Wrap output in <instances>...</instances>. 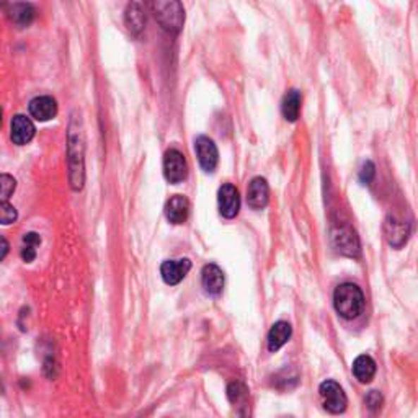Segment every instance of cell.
Instances as JSON below:
<instances>
[{
    "label": "cell",
    "instance_id": "ac0fdd59",
    "mask_svg": "<svg viewBox=\"0 0 418 418\" xmlns=\"http://www.w3.org/2000/svg\"><path fill=\"white\" fill-rule=\"evenodd\" d=\"M8 18L13 25H17L20 28L30 27L35 20V8L32 4L28 2H17L13 4L8 10Z\"/></svg>",
    "mask_w": 418,
    "mask_h": 418
},
{
    "label": "cell",
    "instance_id": "2e32d148",
    "mask_svg": "<svg viewBox=\"0 0 418 418\" xmlns=\"http://www.w3.org/2000/svg\"><path fill=\"white\" fill-rule=\"evenodd\" d=\"M291 333H293V328L288 322L280 321L273 324L270 332H268V350H270L271 353L281 350L288 342H290Z\"/></svg>",
    "mask_w": 418,
    "mask_h": 418
},
{
    "label": "cell",
    "instance_id": "3957f363",
    "mask_svg": "<svg viewBox=\"0 0 418 418\" xmlns=\"http://www.w3.org/2000/svg\"><path fill=\"white\" fill-rule=\"evenodd\" d=\"M69 167H70V185L74 190L84 187V134L74 123H70L69 131Z\"/></svg>",
    "mask_w": 418,
    "mask_h": 418
},
{
    "label": "cell",
    "instance_id": "52a82bcc",
    "mask_svg": "<svg viewBox=\"0 0 418 418\" xmlns=\"http://www.w3.org/2000/svg\"><path fill=\"white\" fill-rule=\"evenodd\" d=\"M164 175L167 182L177 185L182 183L188 175V165L185 156L177 149H170L164 156Z\"/></svg>",
    "mask_w": 418,
    "mask_h": 418
},
{
    "label": "cell",
    "instance_id": "7c38bea8",
    "mask_svg": "<svg viewBox=\"0 0 418 418\" xmlns=\"http://www.w3.org/2000/svg\"><path fill=\"white\" fill-rule=\"evenodd\" d=\"M270 199V188L265 178L255 177L249 183V190H247V203L252 209H263L268 204Z\"/></svg>",
    "mask_w": 418,
    "mask_h": 418
},
{
    "label": "cell",
    "instance_id": "cb8c5ba5",
    "mask_svg": "<svg viewBox=\"0 0 418 418\" xmlns=\"http://www.w3.org/2000/svg\"><path fill=\"white\" fill-rule=\"evenodd\" d=\"M364 402H366V405H368L369 410L376 412V410H379L381 407H383L384 399H383V395H381L378 391H371V392H368V395L364 397Z\"/></svg>",
    "mask_w": 418,
    "mask_h": 418
},
{
    "label": "cell",
    "instance_id": "7a4b0ae2",
    "mask_svg": "<svg viewBox=\"0 0 418 418\" xmlns=\"http://www.w3.org/2000/svg\"><path fill=\"white\" fill-rule=\"evenodd\" d=\"M333 306L340 317L353 321L363 312L364 294L361 288L353 285V283H343L333 293Z\"/></svg>",
    "mask_w": 418,
    "mask_h": 418
},
{
    "label": "cell",
    "instance_id": "4316f807",
    "mask_svg": "<svg viewBox=\"0 0 418 418\" xmlns=\"http://www.w3.org/2000/svg\"><path fill=\"white\" fill-rule=\"evenodd\" d=\"M23 244L39 247L41 245V237H39V234H36V232H28V234H25V237H23Z\"/></svg>",
    "mask_w": 418,
    "mask_h": 418
},
{
    "label": "cell",
    "instance_id": "83f0119b",
    "mask_svg": "<svg viewBox=\"0 0 418 418\" xmlns=\"http://www.w3.org/2000/svg\"><path fill=\"white\" fill-rule=\"evenodd\" d=\"M2 244H4V254H2V258H5V255H7V252H8V244H7V240H5V239H2Z\"/></svg>",
    "mask_w": 418,
    "mask_h": 418
},
{
    "label": "cell",
    "instance_id": "ffe728a7",
    "mask_svg": "<svg viewBox=\"0 0 418 418\" xmlns=\"http://www.w3.org/2000/svg\"><path fill=\"white\" fill-rule=\"evenodd\" d=\"M301 94L296 89H291L288 94L283 98V103H281V113L283 116H285L286 121L294 123L297 121L299 115H301Z\"/></svg>",
    "mask_w": 418,
    "mask_h": 418
},
{
    "label": "cell",
    "instance_id": "e0dca14e",
    "mask_svg": "<svg viewBox=\"0 0 418 418\" xmlns=\"http://www.w3.org/2000/svg\"><path fill=\"white\" fill-rule=\"evenodd\" d=\"M125 23L129 33L134 36H139L144 32V27H146V13L141 5L137 2H129L125 10Z\"/></svg>",
    "mask_w": 418,
    "mask_h": 418
},
{
    "label": "cell",
    "instance_id": "8992f818",
    "mask_svg": "<svg viewBox=\"0 0 418 418\" xmlns=\"http://www.w3.org/2000/svg\"><path fill=\"white\" fill-rule=\"evenodd\" d=\"M319 392H321L324 407L330 414H342L347 409V394H345L342 386L338 383H335V381H324L321 387H319Z\"/></svg>",
    "mask_w": 418,
    "mask_h": 418
},
{
    "label": "cell",
    "instance_id": "5bb4252c",
    "mask_svg": "<svg viewBox=\"0 0 418 418\" xmlns=\"http://www.w3.org/2000/svg\"><path fill=\"white\" fill-rule=\"evenodd\" d=\"M190 216V201L182 195H175L165 204V218L172 224L187 223Z\"/></svg>",
    "mask_w": 418,
    "mask_h": 418
},
{
    "label": "cell",
    "instance_id": "8fae6325",
    "mask_svg": "<svg viewBox=\"0 0 418 418\" xmlns=\"http://www.w3.org/2000/svg\"><path fill=\"white\" fill-rule=\"evenodd\" d=\"M35 125L32 120L23 115H15L12 118V125H10V137L17 146H25L35 137Z\"/></svg>",
    "mask_w": 418,
    "mask_h": 418
},
{
    "label": "cell",
    "instance_id": "6da1fadb",
    "mask_svg": "<svg viewBox=\"0 0 418 418\" xmlns=\"http://www.w3.org/2000/svg\"><path fill=\"white\" fill-rule=\"evenodd\" d=\"M157 23L168 33H178L185 23V10L180 0H146Z\"/></svg>",
    "mask_w": 418,
    "mask_h": 418
},
{
    "label": "cell",
    "instance_id": "484cf974",
    "mask_svg": "<svg viewBox=\"0 0 418 418\" xmlns=\"http://www.w3.org/2000/svg\"><path fill=\"white\" fill-rule=\"evenodd\" d=\"M22 258L27 263H32L35 260V258H36V247L35 245H30V244H23Z\"/></svg>",
    "mask_w": 418,
    "mask_h": 418
},
{
    "label": "cell",
    "instance_id": "7402d4cb",
    "mask_svg": "<svg viewBox=\"0 0 418 418\" xmlns=\"http://www.w3.org/2000/svg\"><path fill=\"white\" fill-rule=\"evenodd\" d=\"M376 177V165L371 161H366L363 165H361L359 172H358V178L363 185H369L373 182Z\"/></svg>",
    "mask_w": 418,
    "mask_h": 418
},
{
    "label": "cell",
    "instance_id": "5b68a950",
    "mask_svg": "<svg viewBox=\"0 0 418 418\" xmlns=\"http://www.w3.org/2000/svg\"><path fill=\"white\" fill-rule=\"evenodd\" d=\"M383 232L387 244L394 247V249H400V247H404L407 244V240H409L412 226L410 223H407V221L391 214L387 216L384 221Z\"/></svg>",
    "mask_w": 418,
    "mask_h": 418
},
{
    "label": "cell",
    "instance_id": "603a6c76",
    "mask_svg": "<svg viewBox=\"0 0 418 418\" xmlns=\"http://www.w3.org/2000/svg\"><path fill=\"white\" fill-rule=\"evenodd\" d=\"M0 209H2V216H0V218H2V224L7 226L17 221V209H15L8 201H2Z\"/></svg>",
    "mask_w": 418,
    "mask_h": 418
},
{
    "label": "cell",
    "instance_id": "277c9868",
    "mask_svg": "<svg viewBox=\"0 0 418 418\" xmlns=\"http://www.w3.org/2000/svg\"><path fill=\"white\" fill-rule=\"evenodd\" d=\"M332 245L338 254H342L345 257L358 258L361 254L359 239L350 226H342L332 229Z\"/></svg>",
    "mask_w": 418,
    "mask_h": 418
},
{
    "label": "cell",
    "instance_id": "30bf717a",
    "mask_svg": "<svg viewBox=\"0 0 418 418\" xmlns=\"http://www.w3.org/2000/svg\"><path fill=\"white\" fill-rule=\"evenodd\" d=\"M190 270H192V262H190L188 258H180V260H167L162 263L161 275L167 285L175 286L185 280V276L188 275Z\"/></svg>",
    "mask_w": 418,
    "mask_h": 418
},
{
    "label": "cell",
    "instance_id": "44dd1931",
    "mask_svg": "<svg viewBox=\"0 0 418 418\" xmlns=\"http://www.w3.org/2000/svg\"><path fill=\"white\" fill-rule=\"evenodd\" d=\"M227 395L232 404H242L247 399V387L242 383H232L227 387Z\"/></svg>",
    "mask_w": 418,
    "mask_h": 418
},
{
    "label": "cell",
    "instance_id": "4fadbf2b",
    "mask_svg": "<svg viewBox=\"0 0 418 418\" xmlns=\"http://www.w3.org/2000/svg\"><path fill=\"white\" fill-rule=\"evenodd\" d=\"M30 115H32L35 120L38 121H49L58 115V103L53 97L43 95V97H36L30 102Z\"/></svg>",
    "mask_w": 418,
    "mask_h": 418
},
{
    "label": "cell",
    "instance_id": "d6986e66",
    "mask_svg": "<svg viewBox=\"0 0 418 418\" xmlns=\"http://www.w3.org/2000/svg\"><path fill=\"white\" fill-rule=\"evenodd\" d=\"M353 374L359 383L368 384L376 376V361L368 355H361L353 363Z\"/></svg>",
    "mask_w": 418,
    "mask_h": 418
},
{
    "label": "cell",
    "instance_id": "9c48e42d",
    "mask_svg": "<svg viewBox=\"0 0 418 418\" xmlns=\"http://www.w3.org/2000/svg\"><path fill=\"white\" fill-rule=\"evenodd\" d=\"M218 203H219V213L223 214L226 219H234L240 211L239 190H237L234 185L224 183L223 187L219 188Z\"/></svg>",
    "mask_w": 418,
    "mask_h": 418
},
{
    "label": "cell",
    "instance_id": "ba28073f",
    "mask_svg": "<svg viewBox=\"0 0 418 418\" xmlns=\"http://www.w3.org/2000/svg\"><path fill=\"white\" fill-rule=\"evenodd\" d=\"M195 149H196V156H198L201 168H203L204 172L213 173L219 162V152L213 139L206 136L196 137Z\"/></svg>",
    "mask_w": 418,
    "mask_h": 418
},
{
    "label": "cell",
    "instance_id": "d4e9b609",
    "mask_svg": "<svg viewBox=\"0 0 418 418\" xmlns=\"http://www.w3.org/2000/svg\"><path fill=\"white\" fill-rule=\"evenodd\" d=\"M0 185H2V201H7L15 190V178L4 173L2 177H0Z\"/></svg>",
    "mask_w": 418,
    "mask_h": 418
},
{
    "label": "cell",
    "instance_id": "9a60e30c",
    "mask_svg": "<svg viewBox=\"0 0 418 418\" xmlns=\"http://www.w3.org/2000/svg\"><path fill=\"white\" fill-rule=\"evenodd\" d=\"M201 283H203L204 291L211 296H219L224 290V273L218 265L209 263L203 268L201 273Z\"/></svg>",
    "mask_w": 418,
    "mask_h": 418
}]
</instances>
